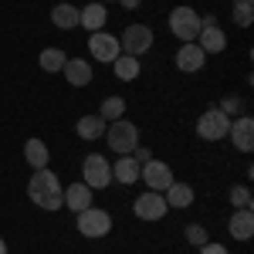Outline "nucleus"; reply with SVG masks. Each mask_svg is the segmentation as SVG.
I'll return each mask as SVG.
<instances>
[{
	"label": "nucleus",
	"instance_id": "nucleus-22",
	"mask_svg": "<svg viewBox=\"0 0 254 254\" xmlns=\"http://www.w3.org/2000/svg\"><path fill=\"white\" fill-rule=\"evenodd\" d=\"M51 20H55L58 31H75V27H78V7H75V3H55Z\"/></svg>",
	"mask_w": 254,
	"mask_h": 254
},
{
	"label": "nucleus",
	"instance_id": "nucleus-3",
	"mask_svg": "<svg viewBox=\"0 0 254 254\" xmlns=\"http://www.w3.org/2000/svg\"><path fill=\"white\" fill-rule=\"evenodd\" d=\"M200 27H203V20H200V14H196L193 7L180 3V7H173V10H170V31H173V38L180 41V44L196 41Z\"/></svg>",
	"mask_w": 254,
	"mask_h": 254
},
{
	"label": "nucleus",
	"instance_id": "nucleus-2",
	"mask_svg": "<svg viewBox=\"0 0 254 254\" xmlns=\"http://www.w3.org/2000/svg\"><path fill=\"white\" fill-rule=\"evenodd\" d=\"M105 142L116 156H129L139 146V126L129 122V119H116V122L105 126Z\"/></svg>",
	"mask_w": 254,
	"mask_h": 254
},
{
	"label": "nucleus",
	"instance_id": "nucleus-26",
	"mask_svg": "<svg viewBox=\"0 0 254 254\" xmlns=\"http://www.w3.org/2000/svg\"><path fill=\"white\" fill-rule=\"evenodd\" d=\"M231 207H234V210H251L254 207V196H251V187H244V183H241V187H231Z\"/></svg>",
	"mask_w": 254,
	"mask_h": 254
},
{
	"label": "nucleus",
	"instance_id": "nucleus-8",
	"mask_svg": "<svg viewBox=\"0 0 254 254\" xmlns=\"http://www.w3.org/2000/svg\"><path fill=\"white\" fill-rule=\"evenodd\" d=\"M88 55H92L98 64H112V61L122 55L119 38H116V34H109V31H95V34H88Z\"/></svg>",
	"mask_w": 254,
	"mask_h": 254
},
{
	"label": "nucleus",
	"instance_id": "nucleus-30",
	"mask_svg": "<svg viewBox=\"0 0 254 254\" xmlns=\"http://www.w3.org/2000/svg\"><path fill=\"white\" fill-rule=\"evenodd\" d=\"M129 156H132L139 166H142V163H149V159H153V149H146V146H136V149H132Z\"/></svg>",
	"mask_w": 254,
	"mask_h": 254
},
{
	"label": "nucleus",
	"instance_id": "nucleus-18",
	"mask_svg": "<svg viewBox=\"0 0 254 254\" xmlns=\"http://www.w3.org/2000/svg\"><path fill=\"white\" fill-rule=\"evenodd\" d=\"M227 234L234 241H251L254 237V214L251 210H234L227 220Z\"/></svg>",
	"mask_w": 254,
	"mask_h": 254
},
{
	"label": "nucleus",
	"instance_id": "nucleus-16",
	"mask_svg": "<svg viewBox=\"0 0 254 254\" xmlns=\"http://www.w3.org/2000/svg\"><path fill=\"white\" fill-rule=\"evenodd\" d=\"M163 200H166V207H170V210H187V207L196 200V193H193V187H190V183H176V180H173V183L163 190Z\"/></svg>",
	"mask_w": 254,
	"mask_h": 254
},
{
	"label": "nucleus",
	"instance_id": "nucleus-25",
	"mask_svg": "<svg viewBox=\"0 0 254 254\" xmlns=\"http://www.w3.org/2000/svg\"><path fill=\"white\" fill-rule=\"evenodd\" d=\"M98 116L105 119V122H116V119H126V98H122V95H109L105 102H102Z\"/></svg>",
	"mask_w": 254,
	"mask_h": 254
},
{
	"label": "nucleus",
	"instance_id": "nucleus-12",
	"mask_svg": "<svg viewBox=\"0 0 254 254\" xmlns=\"http://www.w3.org/2000/svg\"><path fill=\"white\" fill-rule=\"evenodd\" d=\"M227 139L234 142L237 153H251V149H254V119H251V116H237V119H231Z\"/></svg>",
	"mask_w": 254,
	"mask_h": 254
},
{
	"label": "nucleus",
	"instance_id": "nucleus-19",
	"mask_svg": "<svg viewBox=\"0 0 254 254\" xmlns=\"http://www.w3.org/2000/svg\"><path fill=\"white\" fill-rule=\"evenodd\" d=\"M112 183H122V187H132L139 183V163L132 156H119L112 163Z\"/></svg>",
	"mask_w": 254,
	"mask_h": 254
},
{
	"label": "nucleus",
	"instance_id": "nucleus-35",
	"mask_svg": "<svg viewBox=\"0 0 254 254\" xmlns=\"http://www.w3.org/2000/svg\"><path fill=\"white\" fill-rule=\"evenodd\" d=\"M98 3H109V0H98Z\"/></svg>",
	"mask_w": 254,
	"mask_h": 254
},
{
	"label": "nucleus",
	"instance_id": "nucleus-29",
	"mask_svg": "<svg viewBox=\"0 0 254 254\" xmlns=\"http://www.w3.org/2000/svg\"><path fill=\"white\" fill-rule=\"evenodd\" d=\"M217 109H220V112H224V116H227V119H234L237 112L244 109V102H241V98H237V95H227V98H220V105H217Z\"/></svg>",
	"mask_w": 254,
	"mask_h": 254
},
{
	"label": "nucleus",
	"instance_id": "nucleus-11",
	"mask_svg": "<svg viewBox=\"0 0 254 254\" xmlns=\"http://www.w3.org/2000/svg\"><path fill=\"white\" fill-rule=\"evenodd\" d=\"M200 20H203V27H200V34H196L200 51H203V55H220V51L227 48V34L214 24L217 17H200Z\"/></svg>",
	"mask_w": 254,
	"mask_h": 254
},
{
	"label": "nucleus",
	"instance_id": "nucleus-5",
	"mask_svg": "<svg viewBox=\"0 0 254 254\" xmlns=\"http://www.w3.org/2000/svg\"><path fill=\"white\" fill-rule=\"evenodd\" d=\"M153 44H156V34H153V27H146V24H129V27L119 34V48H122V55H132V58L149 55Z\"/></svg>",
	"mask_w": 254,
	"mask_h": 254
},
{
	"label": "nucleus",
	"instance_id": "nucleus-31",
	"mask_svg": "<svg viewBox=\"0 0 254 254\" xmlns=\"http://www.w3.org/2000/svg\"><path fill=\"white\" fill-rule=\"evenodd\" d=\"M200 254H231V251H227L224 244H217V241H207V244L200 248Z\"/></svg>",
	"mask_w": 254,
	"mask_h": 254
},
{
	"label": "nucleus",
	"instance_id": "nucleus-24",
	"mask_svg": "<svg viewBox=\"0 0 254 254\" xmlns=\"http://www.w3.org/2000/svg\"><path fill=\"white\" fill-rule=\"evenodd\" d=\"M64 61H68V55H64L61 48H44L41 58H38V64L48 71V75H58L61 68H64Z\"/></svg>",
	"mask_w": 254,
	"mask_h": 254
},
{
	"label": "nucleus",
	"instance_id": "nucleus-13",
	"mask_svg": "<svg viewBox=\"0 0 254 254\" xmlns=\"http://www.w3.org/2000/svg\"><path fill=\"white\" fill-rule=\"evenodd\" d=\"M173 61H176V68H180L183 75H196V71L207 64V55L200 51L196 41H190V44H180V48H176V58Z\"/></svg>",
	"mask_w": 254,
	"mask_h": 254
},
{
	"label": "nucleus",
	"instance_id": "nucleus-14",
	"mask_svg": "<svg viewBox=\"0 0 254 254\" xmlns=\"http://www.w3.org/2000/svg\"><path fill=\"white\" fill-rule=\"evenodd\" d=\"M105 24H109V10H105V3L92 0L88 7H78V27H85L88 34L105 31Z\"/></svg>",
	"mask_w": 254,
	"mask_h": 254
},
{
	"label": "nucleus",
	"instance_id": "nucleus-6",
	"mask_svg": "<svg viewBox=\"0 0 254 254\" xmlns=\"http://www.w3.org/2000/svg\"><path fill=\"white\" fill-rule=\"evenodd\" d=\"M81 183L92 187V190L112 187V163L105 156H98V153H88V156L81 159Z\"/></svg>",
	"mask_w": 254,
	"mask_h": 254
},
{
	"label": "nucleus",
	"instance_id": "nucleus-9",
	"mask_svg": "<svg viewBox=\"0 0 254 254\" xmlns=\"http://www.w3.org/2000/svg\"><path fill=\"white\" fill-rule=\"evenodd\" d=\"M132 214H136L139 220H146V224H153V220H163V217L170 214V207H166L163 193H156V190H146V193H139V196H136V203H132Z\"/></svg>",
	"mask_w": 254,
	"mask_h": 254
},
{
	"label": "nucleus",
	"instance_id": "nucleus-20",
	"mask_svg": "<svg viewBox=\"0 0 254 254\" xmlns=\"http://www.w3.org/2000/svg\"><path fill=\"white\" fill-rule=\"evenodd\" d=\"M24 159L31 163V170H44L48 159H51L48 142H44V139H27V142H24Z\"/></svg>",
	"mask_w": 254,
	"mask_h": 254
},
{
	"label": "nucleus",
	"instance_id": "nucleus-33",
	"mask_svg": "<svg viewBox=\"0 0 254 254\" xmlns=\"http://www.w3.org/2000/svg\"><path fill=\"white\" fill-rule=\"evenodd\" d=\"M0 254H7V241L3 237H0Z\"/></svg>",
	"mask_w": 254,
	"mask_h": 254
},
{
	"label": "nucleus",
	"instance_id": "nucleus-34",
	"mask_svg": "<svg viewBox=\"0 0 254 254\" xmlns=\"http://www.w3.org/2000/svg\"><path fill=\"white\" fill-rule=\"evenodd\" d=\"M234 3H251V0H234Z\"/></svg>",
	"mask_w": 254,
	"mask_h": 254
},
{
	"label": "nucleus",
	"instance_id": "nucleus-7",
	"mask_svg": "<svg viewBox=\"0 0 254 254\" xmlns=\"http://www.w3.org/2000/svg\"><path fill=\"white\" fill-rule=\"evenodd\" d=\"M227 129H231V119L224 116L220 109H207L203 116L196 119V136L203 142H220L227 139Z\"/></svg>",
	"mask_w": 254,
	"mask_h": 254
},
{
	"label": "nucleus",
	"instance_id": "nucleus-32",
	"mask_svg": "<svg viewBox=\"0 0 254 254\" xmlns=\"http://www.w3.org/2000/svg\"><path fill=\"white\" fill-rule=\"evenodd\" d=\"M122 7H126V10H139V7H142V0H122Z\"/></svg>",
	"mask_w": 254,
	"mask_h": 254
},
{
	"label": "nucleus",
	"instance_id": "nucleus-4",
	"mask_svg": "<svg viewBox=\"0 0 254 254\" xmlns=\"http://www.w3.org/2000/svg\"><path fill=\"white\" fill-rule=\"evenodd\" d=\"M75 227H78V234H81V237H88V241L109 237V231H112V214L92 203V207H85V210L75 217Z\"/></svg>",
	"mask_w": 254,
	"mask_h": 254
},
{
	"label": "nucleus",
	"instance_id": "nucleus-21",
	"mask_svg": "<svg viewBox=\"0 0 254 254\" xmlns=\"http://www.w3.org/2000/svg\"><path fill=\"white\" fill-rule=\"evenodd\" d=\"M105 126H109V122H105V119L95 112V116H81L78 126H75V132H78L85 142H95L98 136H105Z\"/></svg>",
	"mask_w": 254,
	"mask_h": 254
},
{
	"label": "nucleus",
	"instance_id": "nucleus-10",
	"mask_svg": "<svg viewBox=\"0 0 254 254\" xmlns=\"http://www.w3.org/2000/svg\"><path fill=\"white\" fill-rule=\"evenodd\" d=\"M173 180H176L173 170H170L166 163H159V159H149V163H142V166H139V183H146V190L163 193Z\"/></svg>",
	"mask_w": 254,
	"mask_h": 254
},
{
	"label": "nucleus",
	"instance_id": "nucleus-15",
	"mask_svg": "<svg viewBox=\"0 0 254 254\" xmlns=\"http://www.w3.org/2000/svg\"><path fill=\"white\" fill-rule=\"evenodd\" d=\"M61 75H64V81H68L71 88H85V85L92 81V61L68 58V61H64V68H61Z\"/></svg>",
	"mask_w": 254,
	"mask_h": 254
},
{
	"label": "nucleus",
	"instance_id": "nucleus-27",
	"mask_svg": "<svg viewBox=\"0 0 254 254\" xmlns=\"http://www.w3.org/2000/svg\"><path fill=\"white\" fill-rule=\"evenodd\" d=\"M231 14H234L237 27H251V20H254V7L251 3H231Z\"/></svg>",
	"mask_w": 254,
	"mask_h": 254
},
{
	"label": "nucleus",
	"instance_id": "nucleus-23",
	"mask_svg": "<svg viewBox=\"0 0 254 254\" xmlns=\"http://www.w3.org/2000/svg\"><path fill=\"white\" fill-rule=\"evenodd\" d=\"M112 71H116L119 81H136L139 78V58H132V55H119V58L112 61Z\"/></svg>",
	"mask_w": 254,
	"mask_h": 254
},
{
	"label": "nucleus",
	"instance_id": "nucleus-1",
	"mask_svg": "<svg viewBox=\"0 0 254 254\" xmlns=\"http://www.w3.org/2000/svg\"><path fill=\"white\" fill-rule=\"evenodd\" d=\"M64 183L58 180V173L55 170H34V176L27 180V196H31V203L34 207H41V210H48V214H55V210H61L64 207Z\"/></svg>",
	"mask_w": 254,
	"mask_h": 254
},
{
	"label": "nucleus",
	"instance_id": "nucleus-28",
	"mask_svg": "<svg viewBox=\"0 0 254 254\" xmlns=\"http://www.w3.org/2000/svg\"><path fill=\"white\" fill-rule=\"evenodd\" d=\"M183 234H187V241H190L193 248H203V244H207V237H210L203 224H187V231H183Z\"/></svg>",
	"mask_w": 254,
	"mask_h": 254
},
{
	"label": "nucleus",
	"instance_id": "nucleus-17",
	"mask_svg": "<svg viewBox=\"0 0 254 254\" xmlns=\"http://www.w3.org/2000/svg\"><path fill=\"white\" fill-rule=\"evenodd\" d=\"M92 193H95V190H92V187H85V183H68L61 196H64V207H68V210L81 214L85 207H92Z\"/></svg>",
	"mask_w": 254,
	"mask_h": 254
}]
</instances>
